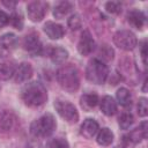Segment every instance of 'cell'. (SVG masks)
<instances>
[{
    "mask_svg": "<svg viewBox=\"0 0 148 148\" xmlns=\"http://www.w3.org/2000/svg\"><path fill=\"white\" fill-rule=\"evenodd\" d=\"M21 97L28 106L37 108L47 101V91L40 82L35 81L24 86L21 91Z\"/></svg>",
    "mask_w": 148,
    "mask_h": 148,
    "instance_id": "obj_1",
    "label": "cell"
},
{
    "mask_svg": "<svg viewBox=\"0 0 148 148\" xmlns=\"http://www.w3.org/2000/svg\"><path fill=\"white\" fill-rule=\"evenodd\" d=\"M57 81L60 87L67 92H74L80 87V75L79 71L72 64L61 66L57 71Z\"/></svg>",
    "mask_w": 148,
    "mask_h": 148,
    "instance_id": "obj_2",
    "label": "cell"
},
{
    "mask_svg": "<svg viewBox=\"0 0 148 148\" xmlns=\"http://www.w3.org/2000/svg\"><path fill=\"white\" fill-rule=\"evenodd\" d=\"M109 76L108 66L98 58L91 59L86 68V77L95 84H103Z\"/></svg>",
    "mask_w": 148,
    "mask_h": 148,
    "instance_id": "obj_3",
    "label": "cell"
},
{
    "mask_svg": "<svg viewBox=\"0 0 148 148\" xmlns=\"http://www.w3.org/2000/svg\"><path fill=\"white\" fill-rule=\"evenodd\" d=\"M56 127H57V123L54 117L51 113H46L31 123L30 132L36 138H43L51 135L54 132Z\"/></svg>",
    "mask_w": 148,
    "mask_h": 148,
    "instance_id": "obj_4",
    "label": "cell"
},
{
    "mask_svg": "<svg viewBox=\"0 0 148 148\" xmlns=\"http://www.w3.org/2000/svg\"><path fill=\"white\" fill-rule=\"evenodd\" d=\"M54 108L59 116L65 119L68 124H75L79 120V112L76 108L68 101L65 99H57L54 102Z\"/></svg>",
    "mask_w": 148,
    "mask_h": 148,
    "instance_id": "obj_5",
    "label": "cell"
},
{
    "mask_svg": "<svg viewBox=\"0 0 148 148\" xmlns=\"http://www.w3.org/2000/svg\"><path fill=\"white\" fill-rule=\"evenodd\" d=\"M113 43L124 51H132L136 44V36L130 30H118L113 35Z\"/></svg>",
    "mask_w": 148,
    "mask_h": 148,
    "instance_id": "obj_6",
    "label": "cell"
},
{
    "mask_svg": "<svg viewBox=\"0 0 148 148\" xmlns=\"http://www.w3.org/2000/svg\"><path fill=\"white\" fill-rule=\"evenodd\" d=\"M49 5L44 1H32L28 5L27 12H28V17L32 22H39L44 18L46 12H47Z\"/></svg>",
    "mask_w": 148,
    "mask_h": 148,
    "instance_id": "obj_7",
    "label": "cell"
},
{
    "mask_svg": "<svg viewBox=\"0 0 148 148\" xmlns=\"http://www.w3.org/2000/svg\"><path fill=\"white\" fill-rule=\"evenodd\" d=\"M16 116L9 110L0 111V133H12L17 126Z\"/></svg>",
    "mask_w": 148,
    "mask_h": 148,
    "instance_id": "obj_8",
    "label": "cell"
},
{
    "mask_svg": "<svg viewBox=\"0 0 148 148\" xmlns=\"http://www.w3.org/2000/svg\"><path fill=\"white\" fill-rule=\"evenodd\" d=\"M23 49L31 56L43 54V45L40 39L35 34H29L23 39Z\"/></svg>",
    "mask_w": 148,
    "mask_h": 148,
    "instance_id": "obj_9",
    "label": "cell"
},
{
    "mask_svg": "<svg viewBox=\"0 0 148 148\" xmlns=\"http://www.w3.org/2000/svg\"><path fill=\"white\" fill-rule=\"evenodd\" d=\"M95 40L92 39L90 32L88 30H84L81 35V38L77 44V50L82 56H89L95 50Z\"/></svg>",
    "mask_w": 148,
    "mask_h": 148,
    "instance_id": "obj_10",
    "label": "cell"
},
{
    "mask_svg": "<svg viewBox=\"0 0 148 148\" xmlns=\"http://www.w3.org/2000/svg\"><path fill=\"white\" fill-rule=\"evenodd\" d=\"M32 76V67L29 62H22L18 65V67L15 69V73L13 75L14 81L16 83H22L28 81Z\"/></svg>",
    "mask_w": 148,
    "mask_h": 148,
    "instance_id": "obj_11",
    "label": "cell"
},
{
    "mask_svg": "<svg viewBox=\"0 0 148 148\" xmlns=\"http://www.w3.org/2000/svg\"><path fill=\"white\" fill-rule=\"evenodd\" d=\"M147 121L141 123V125L136 128H134L132 132H130L127 135L124 136V139L127 140V142H132V143H138L140 141H142L143 139L147 138ZM125 140V141H126Z\"/></svg>",
    "mask_w": 148,
    "mask_h": 148,
    "instance_id": "obj_12",
    "label": "cell"
},
{
    "mask_svg": "<svg viewBox=\"0 0 148 148\" xmlns=\"http://www.w3.org/2000/svg\"><path fill=\"white\" fill-rule=\"evenodd\" d=\"M99 130V126H98V123L95 120V119H91V118H88L86 119L81 127H80V133L81 135H83L84 138L87 139H91L96 135V133L98 132Z\"/></svg>",
    "mask_w": 148,
    "mask_h": 148,
    "instance_id": "obj_13",
    "label": "cell"
},
{
    "mask_svg": "<svg viewBox=\"0 0 148 148\" xmlns=\"http://www.w3.org/2000/svg\"><path fill=\"white\" fill-rule=\"evenodd\" d=\"M18 45V39L17 37L12 34V32H8V34H5L3 36H1L0 38V47L2 51L5 52H12L13 50H15Z\"/></svg>",
    "mask_w": 148,
    "mask_h": 148,
    "instance_id": "obj_14",
    "label": "cell"
},
{
    "mask_svg": "<svg viewBox=\"0 0 148 148\" xmlns=\"http://www.w3.org/2000/svg\"><path fill=\"white\" fill-rule=\"evenodd\" d=\"M127 22L135 29H142L146 24V15L140 10L133 9L127 14Z\"/></svg>",
    "mask_w": 148,
    "mask_h": 148,
    "instance_id": "obj_15",
    "label": "cell"
},
{
    "mask_svg": "<svg viewBox=\"0 0 148 148\" xmlns=\"http://www.w3.org/2000/svg\"><path fill=\"white\" fill-rule=\"evenodd\" d=\"M44 32H45L51 39H60V38L64 36L65 30H64L62 25L49 21V22H46V23L44 24Z\"/></svg>",
    "mask_w": 148,
    "mask_h": 148,
    "instance_id": "obj_16",
    "label": "cell"
},
{
    "mask_svg": "<svg viewBox=\"0 0 148 148\" xmlns=\"http://www.w3.org/2000/svg\"><path fill=\"white\" fill-rule=\"evenodd\" d=\"M49 57L54 64H62L68 58V52L61 46H54V47H50Z\"/></svg>",
    "mask_w": 148,
    "mask_h": 148,
    "instance_id": "obj_17",
    "label": "cell"
},
{
    "mask_svg": "<svg viewBox=\"0 0 148 148\" xmlns=\"http://www.w3.org/2000/svg\"><path fill=\"white\" fill-rule=\"evenodd\" d=\"M101 111L105 116H113L117 111V103L111 96H104L101 101Z\"/></svg>",
    "mask_w": 148,
    "mask_h": 148,
    "instance_id": "obj_18",
    "label": "cell"
},
{
    "mask_svg": "<svg viewBox=\"0 0 148 148\" xmlns=\"http://www.w3.org/2000/svg\"><path fill=\"white\" fill-rule=\"evenodd\" d=\"M98 103V96L96 94H84L80 98V105L84 111H90Z\"/></svg>",
    "mask_w": 148,
    "mask_h": 148,
    "instance_id": "obj_19",
    "label": "cell"
},
{
    "mask_svg": "<svg viewBox=\"0 0 148 148\" xmlns=\"http://www.w3.org/2000/svg\"><path fill=\"white\" fill-rule=\"evenodd\" d=\"M96 141H97V143L99 146H103V147L110 146L112 143V141H113V133L111 132V130L104 127V128L98 131Z\"/></svg>",
    "mask_w": 148,
    "mask_h": 148,
    "instance_id": "obj_20",
    "label": "cell"
},
{
    "mask_svg": "<svg viewBox=\"0 0 148 148\" xmlns=\"http://www.w3.org/2000/svg\"><path fill=\"white\" fill-rule=\"evenodd\" d=\"M15 66L12 61H0V80H8L15 73Z\"/></svg>",
    "mask_w": 148,
    "mask_h": 148,
    "instance_id": "obj_21",
    "label": "cell"
},
{
    "mask_svg": "<svg viewBox=\"0 0 148 148\" xmlns=\"http://www.w3.org/2000/svg\"><path fill=\"white\" fill-rule=\"evenodd\" d=\"M73 9V5L68 1H61L59 2L53 10V15L56 18H64L71 10Z\"/></svg>",
    "mask_w": 148,
    "mask_h": 148,
    "instance_id": "obj_22",
    "label": "cell"
},
{
    "mask_svg": "<svg viewBox=\"0 0 148 148\" xmlns=\"http://www.w3.org/2000/svg\"><path fill=\"white\" fill-rule=\"evenodd\" d=\"M116 97H117V101L118 103L124 106V108H127L132 104V96H131V92L128 89L126 88H119L117 90V94H116Z\"/></svg>",
    "mask_w": 148,
    "mask_h": 148,
    "instance_id": "obj_23",
    "label": "cell"
},
{
    "mask_svg": "<svg viewBox=\"0 0 148 148\" xmlns=\"http://www.w3.org/2000/svg\"><path fill=\"white\" fill-rule=\"evenodd\" d=\"M118 123H119L120 128H123V130H127V128H130V126L134 123L133 114H132L131 112H128V111L123 112V113L120 114L119 119H118Z\"/></svg>",
    "mask_w": 148,
    "mask_h": 148,
    "instance_id": "obj_24",
    "label": "cell"
},
{
    "mask_svg": "<svg viewBox=\"0 0 148 148\" xmlns=\"http://www.w3.org/2000/svg\"><path fill=\"white\" fill-rule=\"evenodd\" d=\"M101 58L105 61H110L113 59V56H114V51L111 46H109L108 44H102L99 46V51H98Z\"/></svg>",
    "mask_w": 148,
    "mask_h": 148,
    "instance_id": "obj_25",
    "label": "cell"
},
{
    "mask_svg": "<svg viewBox=\"0 0 148 148\" xmlns=\"http://www.w3.org/2000/svg\"><path fill=\"white\" fill-rule=\"evenodd\" d=\"M9 23L17 30H21L23 27V17L18 13H13L9 16Z\"/></svg>",
    "mask_w": 148,
    "mask_h": 148,
    "instance_id": "obj_26",
    "label": "cell"
},
{
    "mask_svg": "<svg viewBox=\"0 0 148 148\" xmlns=\"http://www.w3.org/2000/svg\"><path fill=\"white\" fill-rule=\"evenodd\" d=\"M46 148H69V145H68V142L65 139L56 138V139H52L47 143Z\"/></svg>",
    "mask_w": 148,
    "mask_h": 148,
    "instance_id": "obj_27",
    "label": "cell"
},
{
    "mask_svg": "<svg viewBox=\"0 0 148 148\" xmlns=\"http://www.w3.org/2000/svg\"><path fill=\"white\" fill-rule=\"evenodd\" d=\"M105 9L111 14H120L121 13V3L119 1H109L105 3Z\"/></svg>",
    "mask_w": 148,
    "mask_h": 148,
    "instance_id": "obj_28",
    "label": "cell"
},
{
    "mask_svg": "<svg viewBox=\"0 0 148 148\" xmlns=\"http://www.w3.org/2000/svg\"><path fill=\"white\" fill-rule=\"evenodd\" d=\"M68 27L72 29V30H77V29H80L81 28V25H82V21H81V18H80V16L77 15V14H74V15H72L69 18H68Z\"/></svg>",
    "mask_w": 148,
    "mask_h": 148,
    "instance_id": "obj_29",
    "label": "cell"
},
{
    "mask_svg": "<svg viewBox=\"0 0 148 148\" xmlns=\"http://www.w3.org/2000/svg\"><path fill=\"white\" fill-rule=\"evenodd\" d=\"M138 113L140 117H146L148 114V104H147V98L141 97L138 103Z\"/></svg>",
    "mask_w": 148,
    "mask_h": 148,
    "instance_id": "obj_30",
    "label": "cell"
},
{
    "mask_svg": "<svg viewBox=\"0 0 148 148\" xmlns=\"http://www.w3.org/2000/svg\"><path fill=\"white\" fill-rule=\"evenodd\" d=\"M8 23H9V16H8L3 10L0 9V28L5 27V25L8 24Z\"/></svg>",
    "mask_w": 148,
    "mask_h": 148,
    "instance_id": "obj_31",
    "label": "cell"
},
{
    "mask_svg": "<svg viewBox=\"0 0 148 148\" xmlns=\"http://www.w3.org/2000/svg\"><path fill=\"white\" fill-rule=\"evenodd\" d=\"M141 58L143 61V65L147 64V42L143 40L142 45H141Z\"/></svg>",
    "mask_w": 148,
    "mask_h": 148,
    "instance_id": "obj_32",
    "label": "cell"
},
{
    "mask_svg": "<svg viewBox=\"0 0 148 148\" xmlns=\"http://www.w3.org/2000/svg\"><path fill=\"white\" fill-rule=\"evenodd\" d=\"M2 3L5 5V6H7V7H14V6H16V2L15 1H13V2H7V1H2Z\"/></svg>",
    "mask_w": 148,
    "mask_h": 148,
    "instance_id": "obj_33",
    "label": "cell"
},
{
    "mask_svg": "<svg viewBox=\"0 0 148 148\" xmlns=\"http://www.w3.org/2000/svg\"><path fill=\"white\" fill-rule=\"evenodd\" d=\"M113 148H124V147H121V146H116V147H113Z\"/></svg>",
    "mask_w": 148,
    "mask_h": 148,
    "instance_id": "obj_34",
    "label": "cell"
}]
</instances>
